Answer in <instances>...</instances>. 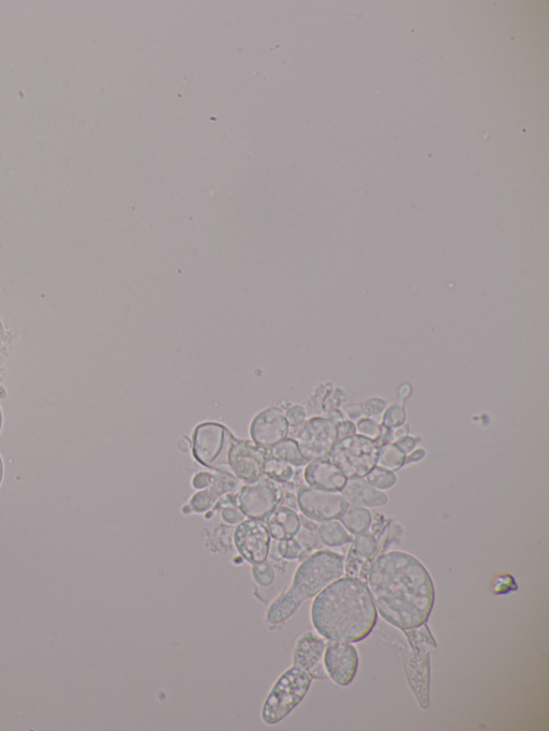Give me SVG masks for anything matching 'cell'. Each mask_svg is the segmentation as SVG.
<instances>
[{
	"label": "cell",
	"instance_id": "obj_20",
	"mask_svg": "<svg viewBox=\"0 0 549 731\" xmlns=\"http://www.w3.org/2000/svg\"><path fill=\"white\" fill-rule=\"evenodd\" d=\"M317 533L321 544L328 547L345 546L353 540L351 534L337 520L321 522L317 527Z\"/></svg>",
	"mask_w": 549,
	"mask_h": 731
},
{
	"label": "cell",
	"instance_id": "obj_24",
	"mask_svg": "<svg viewBox=\"0 0 549 731\" xmlns=\"http://www.w3.org/2000/svg\"><path fill=\"white\" fill-rule=\"evenodd\" d=\"M294 469L288 462L267 456L264 475L277 484H287L293 480Z\"/></svg>",
	"mask_w": 549,
	"mask_h": 731
},
{
	"label": "cell",
	"instance_id": "obj_16",
	"mask_svg": "<svg viewBox=\"0 0 549 731\" xmlns=\"http://www.w3.org/2000/svg\"><path fill=\"white\" fill-rule=\"evenodd\" d=\"M351 544L345 560V574L366 581L370 566L381 555L376 536L367 531L355 535Z\"/></svg>",
	"mask_w": 549,
	"mask_h": 731
},
{
	"label": "cell",
	"instance_id": "obj_43",
	"mask_svg": "<svg viewBox=\"0 0 549 731\" xmlns=\"http://www.w3.org/2000/svg\"><path fill=\"white\" fill-rule=\"evenodd\" d=\"M3 426H4V413H3L2 407H0V434H2Z\"/></svg>",
	"mask_w": 549,
	"mask_h": 731
},
{
	"label": "cell",
	"instance_id": "obj_14",
	"mask_svg": "<svg viewBox=\"0 0 549 731\" xmlns=\"http://www.w3.org/2000/svg\"><path fill=\"white\" fill-rule=\"evenodd\" d=\"M289 432L286 413L276 407L263 410L250 424L252 442L265 451L286 440Z\"/></svg>",
	"mask_w": 549,
	"mask_h": 731
},
{
	"label": "cell",
	"instance_id": "obj_30",
	"mask_svg": "<svg viewBox=\"0 0 549 731\" xmlns=\"http://www.w3.org/2000/svg\"><path fill=\"white\" fill-rule=\"evenodd\" d=\"M355 426L356 432H359V435L369 439L377 440L380 435L381 424L368 419V417H363Z\"/></svg>",
	"mask_w": 549,
	"mask_h": 731
},
{
	"label": "cell",
	"instance_id": "obj_10",
	"mask_svg": "<svg viewBox=\"0 0 549 731\" xmlns=\"http://www.w3.org/2000/svg\"><path fill=\"white\" fill-rule=\"evenodd\" d=\"M295 441L308 461L329 457L338 441L337 424L325 416L313 417L299 427Z\"/></svg>",
	"mask_w": 549,
	"mask_h": 731
},
{
	"label": "cell",
	"instance_id": "obj_7",
	"mask_svg": "<svg viewBox=\"0 0 549 731\" xmlns=\"http://www.w3.org/2000/svg\"><path fill=\"white\" fill-rule=\"evenodd\" d=\"M380 446L376 440L361 435L340 439L329 458L350 479H365L377 467Z\"/></svg>",
	"mask_w": 549,
	"mask_h": 731
},
{
	"label": "cell",
	"instance_id": "obj_11",
	"mask_svg": "<svg viewBox=\"0 0 549 731\" xmlns=\"http://www.w3.org/2000/svg\"><path fill=\"white\" fill-rule=\"evenodd\" d=\"M234 544L247 562L261 563L270 556L272 536L263 521L248 519L237 526Z\"/></svg>",
	"mask_w": 549,
	"mask_h": 731
},
{
	"label": "cell",
	"instance_id": "obj_18",
	"mask_svg": "<svg viewBox=\"0 0 549 731\" xmlns=\"http://www.w3.org/2000/svg\"><path fill=\"white\" fill-rule=\"evenodd\" d=\"M266 527L273 539L277 542L293 539L302 528L301 517L291 507L278 506L266 518Z\"/></svg>",
	"mask_w": 549,
	"mask_h": 731
},
{
	"label": "cell",
	"instance_id": "obj_19",
	"mask_svg": "<svg viewBox=\"0 0 549 731\" xmlns=\"http://www.w3.org/2000/svg\"><path fill=\"white\" fill-rule=\"evenodd\" d=\"M349 504L363 507H380L387 505L389 497L381 490L370 485L364 479H350L343 490Z\"/></svg>",
	"mask_w": 549,
	"mask_h": 731
},
{
	"label": "cell",
	"instance_id": "obj_3",
	"mask_svg": "<svg viewBox=\"0 0 549 731\" xmlns=\"http://www.w3.org/2000/svg\"><path fill=\"white\" fill-rule=\"evenodd\" d=\"M345 557L334 551L319 550L309 555L296 570L292 584L274 601L266 613V622L279 625L288 621L307 600L345 574Z\"/></svg>",
	"mask_w": 549,
	"mask_h": 731
},
{
	"label": "cell",
	"instance_id": "obj_39",
	"mask_svg": "<svg viewBox=\"0 0 549 731\" xmlns=\"http://www.w3.org/2000/svg\"><path fill=\"white\" fill-rule=\"evenodd\" d=\"M410 426L408 424H404L402 426L392 428L391 429V441L394 443L395 441L402 439L409 435Z\"/></svg>",
	"mask_w": 549,
	"mask_h": 731
},
{
	"label": "cell",
	"instance_id": "obj_36",
	"mask_svg": "<svg viewBox=\"0 0 549 731\" xmlns=\"http://www.w3.org/2000/svg\"><path fill=\"white\" fill-rule=\"evenodd\" d=\"M356 434V426L352 421H343L339 424H337V435L338 440L344 439L346 437L352 436Z\"/></svg>",
	"mask_w": 549,
	"mask_h": 731
},
{
	"label": "cell",
	"instance_id": "obj_34",
	"mask_svg": "<svg viewBox=\"0 0 549 731\" xmlns=\"http://www.w3.org/2000/svg\"><path fill=\"white\" fill-rule=\"evenodd\" d=\"M221 517L230 525L241 524L245 520V515L241 511L240 507L235 505H228L221 512Z\"/></svg>",
	"mask_w": 549,
	"mask_h": 731
},
{
	"label": "cell",
	"instance_id": "obj_33",
	"mask_svg": "<svg viewBox=\"0 0 549 731\" xmlns=\"http://www.w3.org/2000/svg\"><path fill=\"white\" fill-rule=\"evenodd\" d=\"M364 411L365 416H376L381 414L385 407H387V402H385L381 398H370L363 402L361 405Z\"/></svg>",
	"mask_w": 549,
	"mask_h": 731
},
{
	"label": "cell",
	"instance_id": "obj_28",
	"mask_svg": "<svg viewBox=\"0 0 549 731\" xmlns=\"http://www.w3.org/2000/svg\"><path fill=\"white\" fill-rule=\"evenodd\" d=\"M251 574L261 587L267 588L274 584L275 570L272 564L267 561L252 564Z\"/></svg>",
	"mask_w": 549,
	"mask_h": 731
},
{
	"label": "cell",
	"instance_id": "obj_9",
	"mask_svg": "<svg viewBox=\"0 0 549 731\" xmlns=\"http://www.w3.org/2000/svg\"><path fill=\"white\" fill-rule=\"evenodd\" d=\"M296 502L305 517L318 522L339 519L350 505L341 491L309 486L299 489Z\"/></svg>",
	"mask_w": 549,
	"mask_h": 731
},
{
	"label": "cell",
	"instance_id": "obj_13",
	"mask_svg": "<svg viewBox=\"0 0 549 731\" xmlns=\"http://www.w3.org/2000/svg\"><path fill=\"white\" fill-rule=\"evenodd\" d=\"M267 456L256 443L237 439L229 455L231 471L241 482H255L264 475Z\"/></svg>",
	"mask_w": 549,
	"mask_h": 731
},
{
	"label": "cell",
	"instance_id": "obj_35",
	"mask_svg": "<svg viewBox=\"0 0 549 731\" xmlns=\"http://www.w3.org/2000/svg\"><path fill=\"white\" fill-rule=\"evenodd\" d=\"M213 474L209 472H200L196 474L194 480H192V486L197 490H203L209 487L212 483Z\"/></svg>",
	"mask_w": 549,
	"mask_h": 731
},
{
	"label": "cell",
	"instance_id": "obj_5",
	"mask_svg": "<svg viewBox=\"0 0 549 731\" xmlns=\"http://www.w3.org/2000/svg\"><path fill=\"white\" fill-rule=\"evenodd\" d=\"M313 678L299 667H291L279 677L262 708V720L274 726L284 721L306 697Z\"/></svg>",
	"mask_w": 549,
	"mask_h": 731
},
{
	"label": "cell",
	"instance_id": "obj_1",
	"mask_svg": "<svg viewBox=\"0 0 549 731\" xmlns=\"http://www.w3.org/2000/svg\"><path fill=\"white\" fill-rule=\"evenodd\" d=\"M366 585L379 615L402 632L419 628L432 615L433 578L421 561L404 551L380 555L370 566Z\"/></svg>",
	"mask_w": 549,
	"mask_h": 731
},
{
	"label": "cell",
	"instance_id": "obj_6",
	"mask_svg": "<svg viewBox=\"0 0 549 731\" xmlns=\"http://www.w3.org/2000/svg\"><path fill=\"white\" fill-rule=\"evenodd\" d=\"M236 437L225 425L206 422L198 425L192 434V454L200 465L215 472H232L229 455Z\"/></svg>",
	"mask_w": 549,
	"mask_h": 731
},
{
	"label": "cell",
	"instance_id": "obj_15",
	"mask_svg": "<svg viewBox=\"0 0 549 731\" xmlns=\"http://www.w3.org/2000/svg\"><path fill=\"white\" fill-rule=\"evenodd\" d=\"M324 638L313 632L307 631L296 640L293 652V666L299 667L309 674L313 679H326L323 656L326 648Z\"/></svg>",
	"mask_w": 549,
	"mask_h": 731
},
{
	"label": "cell",
	"instance_id": "obj_26",
	"mask_svg": "<svg viewBox=\"0 0 549 731\" xmlns=\"http://www.w3.org/2000/svg\"><path fill=\"white\" fill-rule=\"evenodd\" d=\"M366 481L379 490L391 489L397 482L394 472L376 467L365 477Z\"/></svg>",
	"mask_w": 549,
	"mask_h": 731
},
{
	"label": "cell",
	"instance_id": "obj_4",
	"mask_svg": "<svg viewBox=\"0 0 549 731\" xmlns=\"http://www.w3.org/2000/svg\"><path fill=\"white\" fill-rule=\"evenodd\" d=\"M403 633L409 644L408 649L402 650L406 678L419 706L427 710L430 704V652L438 645L427 623Z\"/></svg>",
	"mask_w": 549,
	"mask_h": 731
},
{
	"label": "cell",
	"instance_id": "obj_12",
	"mask_svg": "<svg viewBox=\"0 0 549 731\" xmlns=\"http://www.w3.org/2000/svg\"><path fill=\"white\" fill-rule=\"evenodd\" d=\"M323 663L332 681L339 686L350 685L358 673L360 658L356 648L350 643L331 641L326 645Z\"/></svg>",
	"mask_w": 549,
	"mask_h": 731
},
{
	"label": "cell",
	"instance_id": "obj_22",
	"mask_svg": "<svg viewBox=\"0 0 549 731\" xmlns=\"http://www.w3.org/2000/svg\"><path fill=\"white\" fill-rule=\"evenodd\" d=\"M271 456L288 462L292 467H303L309 462L302 455L298 442L288 438L271 449Z\"/></svg>",
	"mask_w": 549,
	"mask_h": 731
},
{
	"label": "cell",
	"instance_id": "obj_23",
	"mask_svg": "<svg viewBox=\"0 0 549 731\" xmlns=\"http://www.w3.org/2000/svg\"><path fill=\"white\" fill-rule=\"evenodd\" d=\"M406 453L396 443L382 445L379 450L377 467L396 472L405 466Z\"/></svg>",
	"mask_w": 549,
	"mask_h": 731
},
{
	"label": "cell",
	"instance_id": "obj_29",
	"mask_svg": "<svg viewBox=\"0 0 549 731\" xmlns=\"http://www.w3.org/2000/svg\"><path fill=\"white\" fill-rule=\"evenodd\" d=\"M407 414L405 408L393 405L384 412L382 424L388 428H396L406 424Z\"/></svg>",
	"mask_w": 549,
	"mask_h": 731
},
{
	"label": "cell",
	"instance_id": "obj_2",
	"mask_svg": "<svg viewBox=\"0 0 549 731\" xmlns=\"http://www.w3.org/2000/svg\"><path fill=\"white\" fill-rule=\"evenodd\" d=\"M378 611L366 581L339 578L324 588L311 606V621L324 639L339 643H361L372 634Z\"/></svg>",
	"mask_w": 549,
	"mask_h": 731
},
{
	"label": "cell",
	"instance_id": "obj_42",
	"mask_svg": "<svg viewBox=\"0 0 549 731\" xmlns=\"http://www.w3.org/2000/svg\"><path fill=\"white\" fill-rule=\"evenodd\" d=\"M5 475V467L3 457L0 456V486H2Z\"/></svg>",
	"mask_w": 549,
	"mask_h": 731
},
{
	"label": "cell",
	"instance_id": "obj_41",
	"mask_svg": "<svg viewBox=\"0 0 549 731\" xmlns=\"http://www.w3.org/2000/svg\"><path fill=\"white\" fill-rule=\"evenodd\" d=\"M325 417H326V419L331 420L335 424H339V423L345 421V415H344V413L341 412V411H339V410H337V409L332 410V411L326 413Z\"/></svg>",
	"mask_w": 549,
	"mask_h": 731
},
{
	"label": "cell",
	"instance_id": "obj_38",
	"mask_svg": "<svg viewBox=\"0 0 549 731\" xmlns=\"http://www.w3.org/2000/svg\"><path fill=\"white\" fill-rule=\"evenodd\" d=\"M345 411L349 417V420H351L352 422L359 421L365 416L361 405L348 406L346 407Z\"/></svg>",
	"mask_w": 549,
	"mask_h": 731
},
{
	"label": "cell",
	"instance_id": "obj_37",
	"mask_svg": "<svg viewBox=\"0 0 549 731\" xmlns=\"http://www.w3.org/2000/svg\"><path fill=\"white\" fill-rule=\"evenodd\" d=\"M420 441V438L406 436L402 439L395 441L394 443H396L400 447V449H402L406 453V455H409L415 450V447H417Z\"/></svg>",
	"mask_w": 549,
	"mask_h": 731
},
{
	"label": "cell",
	"instance_id": "obj_25",
	"mask_svg": "<svg viewBox=\"0 0 549 731\" xmlns=\"http://www.w3.org/2000/svg\"><path fill=\"white\" fill-rule=\"evenodd\" d=\"M218 499L219 497L212 489L206 488L197 492V494L190 499L188 506L191 512L202 514L210 511Z\"/></svg>",
	"mask_w": 549,
	"mask_h": 731
},
{
	"label": "cell",
	"instance_id": "obj_17",
	"mask_svg": "<svg viewBox=\"0 0 549 731\" xmlns=\"http://www.w3.org/2000/svg\"><path fill=\"white\" fill-rule=\"evenodd\" d=\"M304 480L309 487L330 491L343 490L348 481L329 457L309 461Z\"/></svg>",
	"mask_w": 549,
	"mask_h": 731
},
{
	"label": "cell",
	"instance_id": "obj_31",
	"mask_svg": "<svg viewBox=\"0 0 549 731\" xmlns=\"http://www.w3.org/2000/svg\"><path fill=\"white\" fill-rule=\"evenodd\" d=\"M296 540L299 541V543L303 546V548L308 551L318 549L321 547V542L319 540V536L317 533V530H310L306 528H301L298 534H296Z\"/></svg>",
	"mask_w": 549,
	"mask_h": 731
},
{
	"label": "cell",
	"instance_id": "obj_40",
	"mask_svg": "<svg viewBox=\"0 0 549 731\" xmlns=\"http://www.w3.org/2000/svg\"><path fill=\"white\" fill-rule=\"evenodd\" d=\"M425 454H426V452L423 449L410 453L406 457L405 465H410V464H414V462H419L420 460H422L425 457Z\"/></svg>",
	"mask_w": 549,
	"mask_h": 731
},
{
	"label": "cell",
	"instance_id": "obj_27",
	"mask_svg": "<svg viewBox=\"0 0 549 731\" xmlns=\"http://www.w3.org/2000/svg\"><path fill=\"white\" fill-rule=\"evenodd\" d=\"M276 546L280 559L298 560L304 558V555L308 553L295 537L279 541Z\"/></svg>",
	"mask_w": 549,
	"mask_h": 731
},
{
	"label": "cell",
	"instance_id": "obj_21",
	"mask_svg": "<svg viewBox=\"0 0 549 731\" xmlns=\"http://www.w3.org/2000/svg\"><path fill=\"white\" fill-rule=\"evenodd\" d=\"M341 525L351 534L358 535L369 531L373 524V516L363 506L349 505L347 511L339 518Z\"/></svg>",
	"mask_w": 549,
	"mask_h": 731
},
{
	"label": "cell",
	"instance_id": "obj_8",
	"mask_svg": "<svg viewBox=\"0 0 549 731\" xmlns=\"http://www.w3.org/2000/svg\"><path fill=\"white\" fill-rule=\"evenodd\" d=\"M284 497L283 489L263 475L242 487L237 503L246 517L263 521L277 509Z\"/></svg>",
	"mask_w": 549,
	"mask_h": 731
},
{
	"label": "cell",
	"instance_id": "obj_32",
	"mask_svg": "<svg viewBox=\"0 0 549 731\" xmlns=\"http://www.w3.org/2000/svg\"><path fill=\"white\" fill-rule=\"evenodd\" d=\"M290 427L299 428L306 422V411L302 406H292L286 413Z\"/></svg>",
	"mask_w": 549,
	"mask_h": 731
}]
</instances>
